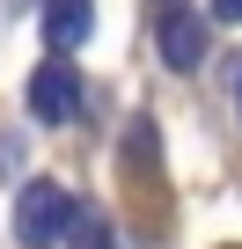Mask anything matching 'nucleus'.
Returning a JSON list of instances; mask_svg holds the SVG:
<instances>
[{
	"mask_svg": "<svg viewBox=\"0 0 242 249\" xmlns=\"http://www.w3.org/2000/svg\"><path fill=\"white\" fill-rule=\"evenodd\" d=\"M66 213H74V198H66L59 183H30V191L15 198V234H22L30 249H52V242L66 234Z\"/></svg>",
	"mask_w": 242,
	"mask_h": 249,
	"instance_id": "nucleus-1",
	"label": "nucleus"
},
{
	"mask_svg": "<svg viewBox=\"0 0 242 249\" xmlns=\"http://www.w3.org/2000/svg\"><path fill=\"white\" fill-rule=\"evenodd\" d=\"M81 103H88V88H81V73H74L66 59L37 66V81H30V110H37L44 124H66V117H74Z\"/></svg>",
	"mask_w": 242,
	"mask_h": 249,
	"instance_id": "nucleus-2",
	"label": "nucleus"
},
{
	"mask_svg": "<svg viewBox=\"0 0 242 249\" xmlns=\"http://www.w3.org/2000/svg\"><path fill=\"white\" fill-rule=\"evenodd\" d=\"M162 59H169L176 73H191V66L205 59V22H198V15H162Z\"/></svg>",
	"mask_w": 242,
	"mask_h": 249,
	"instance_id": "nucleus-3",
	"label": "nucleus"
},
{
	"mask_svg": "<svg viewBox=\"0 0 242 249\" xmlns=\"http://www.w3.org/2000/svg\"><path fill=\"white\" fill-rule=\"evenodd\" d=\"M88 22H95L88 0H52V8H44V44H52V52H74V44L88 37Z\"/></svg>",
	"mask_w": 242,
	"mask_h": 249,
	"instance_id": "nucleus-4",
	"label": "nucleus"
},
{
	"mask_svg": "<svg viewBox=\"0 0 242 249\" xmlns=\"http://www.w3.org/2000/svg\"><path fill=\"white\" fill-rule=\"evenodd\" d=\"M66 242H74V249H110V234H103V220H95V213H81V205L66 213Z\"/></svg>",
	"mask_w": 242,
	"mask_h": 249,
	"instance_id": "nucleus-5",
	"label": "nucleus"
},
{
	"mask_svg": "<svg viewBox=\"0 0 242 249\" xmlns=\"http://www.w3.org/2000/svg\"><path fill=\"white\" fill-rule=\"evenodd\" d=\"M213 15L220 22H242V0H213Z\"/></svg>",
	"mask_w": 242,
	"mask_h": 249,
	"instance_id": "nucleus-6",
	"label": "nucleus"
},
{
	"mask_svg": "<svg viewBox=\"0 0 242 249\" xmlns=\"http://www.w3.org/2000/svg\"><path fill=\"white\" fill-rule=\"evenodd\" d=\"M235 95H242V73H235Z\"/></svg>",
	"mask_w": 242,
	"mask_h": 249,
	"instance_id": "nucleus-7",
	"label": "nucleus"
}]
</instances>
